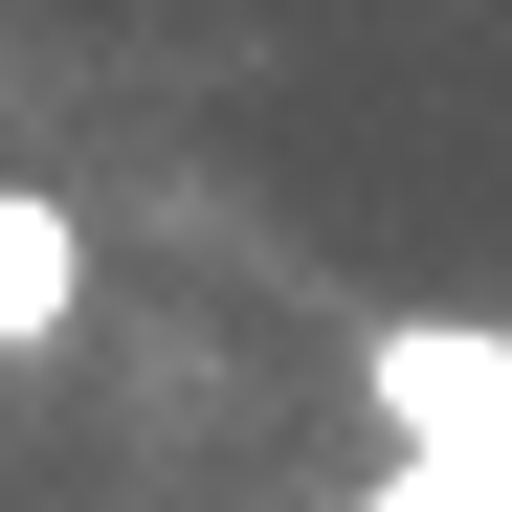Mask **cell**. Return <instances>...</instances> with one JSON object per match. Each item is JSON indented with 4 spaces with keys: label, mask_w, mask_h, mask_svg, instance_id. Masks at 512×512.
Segmentation results:
<instances>
[{
    "label": "cell",
    "mask_w": 512,
    "mask_h": 512,
    "mask_svg": "<svg viewBox=\"0 0 512 512\" xmlns=\"http://www.w3.org/2000/svg\"><path fill=\"white\" fill-rule=\"evenodd\" d=\"M379 423H423V446H490V468H512V334H379Z\"/></svg>",
    "instance_id": "1"
},
{
    "label": "cell",
    "mask_w": 512,
    "mask_h": 512,
    "mask_svg": "<svg viewBox=\"0 0 512 512\" xmlns=\"http://www.w3.org/2000/svg\"><path fill=\"white\" fill-rule=\"evenodd\" d=\"M67 290H90L67 201H0V357H23V334H67Z\"/></svg>",
    "instance_id": "2"
}]
</instances>
